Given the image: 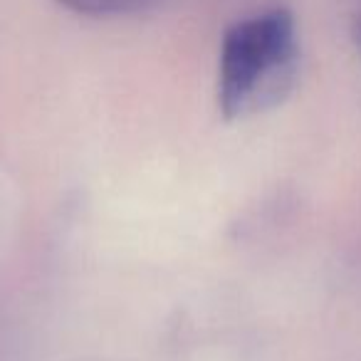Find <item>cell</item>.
<instances>
[{
  "label": "cell",
  "mask_w": 361,
  "mask_h": 361,
  "mask_svg": "<svg viewBox=\"0 0 361 361\" xmlns=\"http://www.w3.org/2000/svg\"><path fill=\"white\" fill-rule=\"evenodd\" d=\"M300 65L295 16L285 8L238 20L226 32L218 62V106L226 119H243L280 104Z\"/></svg>",
  "instance_id": "1"
},
{
  "label": "cell",
  "mask_w": 361,
  "mask_h": 361,
  "mask_svg": "<svg viewBox=\"0 0 361 361\" xmlns=\"http://www.w3.org/2000/svg\"><path fill=\"white\" fill-rule=\"evenodd\" d=\"M67 11L80 13L92 18H119V16H136L151 8L164 6L166 0H57Z\"/></svg>",
  "instance_id": "2"
}]
</instances>
